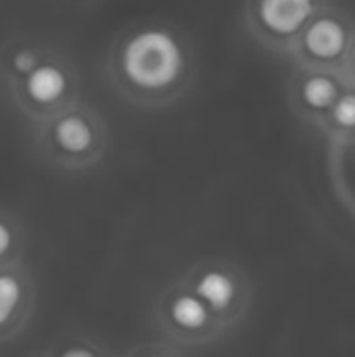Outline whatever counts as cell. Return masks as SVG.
Segmentation results:
<instances>
[{
  "label": "cell",
  "mask_w": 355,
  "mask_h": 357,
  "mask_svg": "<svg viewBox=\"0 0 355 357\" xmlns=\"http://www.w3.org/2000/svg\"><path fill=\"white\" fill-rule=\"evenodd\" d=\"M345 86V77L337 71L295 65L289 82V102L303 123L320 132L326 115L331 113Z\"/></svg>",
  "instance_id": "8992f818"
},
{
  "label": "cell",
  "mask_w": 355,
  "mask_h": 357,
  "mask_svg": "<svg viewBox=\"0 0 355 357\" xmlns=\"http://www.w3.org/2000/svg\"><path fill=\"white\" fill-rule=\"evenodd\" d=\"M52 142L69 163L86 165L98 159L105 146V128L100 119L88 111H69L56 119Z\"/></svg>",
  "instance_id": "52a82bcc"
},
{
  "label": "cell",
  "mask_w": 355,
  "mask_h": 357,
  "mask_svg": "<svg viewBox=\"0 0 355 357\" xmlns=\"http://www.w3.org/2000/svg\"><path fill=\"white\" fill-rule=\"evenodd\" d=\"M10 247H13V230L4 222H0V257L6 255Z\"/></svg>",
  "instance_id": "7c38bea8"
},
{
  "label": "cell",
  "mask_w": 355,
  "mask_h": 357,
  "mask_svg": "<svg viewBox=\"0 0 355 357\" xmlns=\"http://www.w3.org/2000/svg\"><path fill=\"white\" fill-rule=\"evenodd\" d=\"M119 94L140 107H167L182 98L197 75L190 40L167 23H142L123 33L109 59Z\"/></svg>",
  "instance_id": "6da1fadb"
},
{
  "label": "cell",
  "mask_w": 355,
  "mask_h": 357,
  "mask_svg": "<svg viewBox=\"0 0 355 357\" xmlns=\"http://www.w3.org/2000/svg\"><path fill=\"white\" fill-rule=\"evenodd\" d=\"M71 92L69 73L56 63H42L25 77V94L40 107H54Z\"/></svg>",
  "instance_id": "ba28073f"
},
{
  "label": "cell",
  "mask_w": 355,
  "mask_h": 357,
  "mask_svg": "<svg viewBox=\"0 0 355 357\" xmlns=\"http://www.w3.org/2000/svg\"><path fill=\"white\" fill-rule=\"evenodd\" d=\"M328 4L331 0H245L243 21L257 44L287 56L308 23Z\"/></svg>",
  "instance_id": "277c9868"
},
{
  "label": "cell",
  "mask_w": 355,
  "mask_h": 357,
  "mask_svg": "<svg viewBox=\"0 0 355 357\" xmlns=\"http://www.w3.org/2000/svg\"><path fill=\"white\" fill-rule=\"evenodd\" d=\"M343 77L349 86H355V40L352 52H349V59H347V65H345V71H343Z\"/></svg>",
  "instance_id": "4fadbf2b"
},
{
  "label": "cell",
  "mask_w": 355,
  "mask_h": 357,
  "mask_svg": "<svg viewBox=\"0 0 355 357\" xmlns=\"http://www.w3.org/2000/svg\"><path fill=\"white\" fill-rule=\"evenodd\" d=\"M355 40V19L328 4L301 31L287 59L299 67L328 69L343 75Z\"/></svg>",
  "instance_id": "3957f363"
},
{
  "label": "cell",
  "mask_w": 355,
  "mask_h": 357,
  "mask_svg": "<svg viewBox=\"0 0 355 357\" xmlns=\"http://www.w3.org/2000/svg\"><path fill=\"white\" fill-rule=\"evenodd\" d=\"M21 303H23L21 280L10 272L0 274V328L13 322V318L21 310Z\"/></svg>",
  "instance_id": "30bf717a"
},
{
  "label": "cell",
  "mask_w": 355,
  "mask_h": 357,
  "mask_svg": "<svg viewBox=\"0 0 355 357\" xmlns=\"http://www.w3.org/2000/svg\"><path fill=\"white\" fill-rule=\"evenodd\" d=\"M38 67V59L31 50H19L15 56H13V69L17 73H23L27 75L29 71H33Z\"/></svg>",
  "instance_id": "8fae6325"
},
{
  "label": "cell",
  "mask_w": 355,
  "mask_h": 357,
  "mask_svg": "<svg viewBox=\"0 0 355 357\" xmlns=\"http://www.w3.org/2000/svg\"><path fill=\"white\" fill-rule=\"evenodd\" d=\"M211 307V312L230 328H234L251 305L249 276L226 257H203L182 276Z\"/></svg>",
  "instance_id": "5b68a950"
},
{
  "label": "cell",
  "mask_w": 355,
  "mask_h": 357,
  "mask_svg": "<svg viewBox=\"0 0 355 357\" xmlns=\"http://www.w3.org/2000/svg\"><path fill=\"white\" fill-rule=\"evenodd\" d=\"M155 320L163 339L178 345L180 354L199 349L228 331V326L184 278H178L161 291L155 307Z\"/></svg>",
  "instance_id": "7a4b0ae2"
},
{
  "label": "cell",
  "mask_w": 355,
  "mask_h": 357,
  "mask_svg": "<svg viewBox=\"0 0 355 357\" xmlns=\"http://www.w3.org/2000/svg\"><path fill=\"white\" fill-rule=\"evenodd\" d=\"M320 132L335 144H355V86H345Z\"/></svg>",
  "instance_id": "9c48e42d"
}]
</instances>
